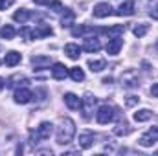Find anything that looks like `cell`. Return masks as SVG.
<instances>
[{"instance_id":"obj_5","label":"cell","mask_w":158,"mask_h":156,"mask_svg":"<svg viewBox=\"0 0 158 156\" xmlns=\"http://www.w3.org/2000/svg\"><path fill=\"white\" fill-rule=\"evenodd\" d=\"M156 142H158V127H151V129H149L145 134H142L140 140H138V143H140L142 147H153Z\"/></svg>"},{"instance_id":"obj_8","label":"cell","mask_w":158,"mask_h":156,"mask_svg":"<svg viewBox=\"0 0 158 156\" xmlns=\"http://www.w3.org/2000/svg\"><path fill=\"white\" fill-rule=\"evenodd\" d=\"M81 50H85V51H88V53H96V51L101 50V42H99V39H96V37H86L85 42H83V48H81Z\"/></svg>"},{"instance_id":"obj_3","label":"cell","mask_w":158,"mask_h":156,"mask_svg":"<svg viewBox=\"0 0 158 156\" xmlns=\"http://www.w3.org/2000/svg\"><path fill=\"white\" fill-rule=\"evenodd\" d=\"M114 117H116V110H114L112 107H109V105H101V107L98 109V112H96V119H98V123H101V125L110 123Z\"/></svg>"},{"instance_id":"obj_24","label":"cell","mask_w":158,"mask_h":156,"mask_svg":"<svg viewBox=\"0 0 158 156\" xmlns=\"http://www.w3.org/2000/svg\"><path fill=\"white\" fill-rule=\"evenodd\" d=\"M88 68L92 72H101L103 68H107V63L103 59H88Z\"/></svg>"},{"instance_id":"obj_19","label":"cell","mask_w":158,"mask_h":156,"mask_svg":"<svg viewBox=\"0 0 158 156\" xmlns=\"http://www.w3.org/2000/svg\"><path fill=\"white\" fill-rule=\"evenodd\" d=\"M74 20H76V13H74L72 9H66V7H64L63 17H61V26H63V28H70V26L74 24Z\"/></svg>"},{"instance_id":"obj_2","label":"cell","mask_w":158,"mask_h":156,"mask_svg":"<svg viewBox=\"0 0 158 156\" xmlns=\"http://www.w3.org/2000/svg\"><path fill=\"white\" fill-rule=\"evenodd\" d=\"M119 81H121V86H123V88H129V90L140 86V77H138V72H136V70H127V72H123L121 77H119Z\"/></svg>"},{"instance_id":"obj_18","label":"cell","mask_w":158,"mask_h":156,"mask_svg":"<svg viewBox=\"0 0 158 156\" xmlns=\"http://www.w3.org/2000/svg\"><path fill=\"white\" fill-rule=\"evenodd\" d=\"M116 13L121 15V17H131V15H134V0H127V2H123Z\"/></svg>"},{"instance_id":"obj_10","label":"cell","mask_w":158,"mask_h":156,"mask_svg":"<svg viewBox=\"0 0 158 156\" xmlns=\"http://www.w3.org/2000/svg\"><path fill=\"white\" fill-rule=\"evenodd\" d=\"M53 33L52 26L48 24H39L35 30H31V39H42V37H50Z\"/></svg>"},{"instance_id":"obj_7","label":"cell","mask_w":158,"mask_h":156,"mask_svg":"<svg viewBox=\"0 0 158 156\" xmlns=\"http://www.w3.org/2000/svg\"><path fill=\"white\" fill-rule=\"evenodd\" d=\"M13 97H15V103L26 105V103H30V101L33 99V94H31L28 88L22 86V88H17V90H15V96H13Z\"/></svg>"},{"instance_id":"obj_14","label":"cell","mask_w":158,"mask_h":156,"mask_svg":"<svg viewBox=\"0 0 158 156\" xmlns=\"http://www.w3.org/2000/svg\"><path fill=\"white\" fill-rule=\"evenodd\" d=\"M52 132H53V125L50 121H42L39 127H37V134H39L40 140H48L52 136Z\"/></svg>"},{"instance_id":"obj_4","label":"cell","mask_w":158,"mask_h":156,"mask_svg":"<svg viewBox=\"0 0 158 156\" xmlns=\"http://www.w3.org/2000/svg\"><path fill=\"white\" fill-rule=\"evenodd\" d=\"M98 103V97L92 96V94H85V97L81 99V109H83V117L85 119H90L92 112H94V107Z\"/></svg>"},{"instance_id":"obj_11","label":"cell","mask_w":158,"mask_h":156,"mask_svg":"<svg viewBox=\"0 0 158 156\" xmlns=\"http://www.w3.org/2000/svg\"><path fill=\"white\" fill-rule=\"evenodd\" d=\"M121 46H123V39L121 37H112V39L107 42V53L109 55H118Z\"/></svg>"},{"instance_id":"obj_6","label":"cell","mask_w":158,"mask_h":156,"mask_svg":"<svg viewBox=\"0 0 158 156\" xmlns=\"http://www.w3.org/2000/svg\"><path fill=\"white\" fill-rule=\"evenodd\" d=\"M92 13H94V17H98V18H105V17L114 15L116 11L112 9V6H110L109 2H99V4H96V6H94Z\"/></svg>"},{"instance_id":"obj_34","label":"cell","mask_w":158,"mask_h":156,"mask_svg":"<svg viewBox=\"0 0 158 156\" xmlns=\"http://www.w3.org/2000/svg\"><path fill=\"white\" fill-rule=\"evenodd\" d=\"M151 96H153V97H158V83L151 86Z\"/></svg>"},{"instance_id":"obj_35","label":"cell","mask_w":158,"mask_h":156,"mask_svg":"<svg viewBox=\"0 0 158 156\" xmlns=\"http://www.w3.org/2000/svg\"><path fill=\"white\" fill-rule=\"evenodd\" d=\"M35 4H40V6H46V4H50V0H33Z\"/></svg>"},{"instance_id":"obj_38","label":"cell","mask_w":158,"mask_h":156,"mask_svg":"<svg viewBox=\"0 0 158 156\" xmlns=\"http://www.w3.org/2000/svg\"><path fill=\"white\" fill-rule=\"evenodd\" d=\"M156 50H158V42H156Z\"/></svg>"},{"instance_id":"obj_30","label":"cell","mask_w":158,"mask_h":156,"mask_svg":"<svg viewBox=\"0 0 158 156\" xmlns=\"http://www.w3.org/2000/svg\"><path fill=\"white\" fill-rule=\"evenodd\" d=\"M48 6H50V9H53L55 13H61V11H64V7H63V4H61L59 0H55V2H50Z\"/></svg>"},{"instance_id":"obj_20","label":"cell","mask_w":158,"mask_h":156,"mask_svg":"<svg viewBox=\"0 0 158 156\" xmlns=\"http://www.w3.org/2000/svg\"><path fill=\"white\" fill-rule=\"evenodd\" d=\"M96 31H99V30H94V28L85 26V24H79V26H76V28H72V35H74V37H85V35L96 33Z\"/></svg>"},{"instance_id":"obj_28","label":"cell","mask_w":158,"mask_h":156,"mask_svg":"<svg viewBox=\"0 0 158 156\" xmlns=\"http://www.w3.org/2000/svg\"><path fill=\"white\" fill-rule=\"evenodd\" d=\"M147 31H149V26H147V24H136V26L132 28V33H134L136 37H143Z\"/></svg>"},{"instance_id":"obj_23","label":"cell","mask_w":158,"mask_h":156,"mask_svg":"<svg viewBox=\"0 0 158 156\" xmlns=\"http://www.w3.org/2000/svg\"><path fill=\"white\" fill-rule=\"evenodd\" d=\"M64 53L70 57V59H79V55H81V48H79L77 44H74V42H70V44H66L64 46Z\"/></svg>"},{"instance_id":"obj_21","label":"cell","mask_w":158,"mask_h":156,"mask_svg":"<svg viewBox=\"0 0 158 156\" xmlns=\"http://www.w3.org/2000/svg\"><path fill=\"white\" fill-rule=\"evenodd\" d=\"M20 59H22V55H20L19 51H7V53H6V59H4V64H7V66H17V64L20 63Z\"/></svg>"},{"instance_id":"obj_29","label":"cell","mask_w":158,"mask_h":156,"mask_svg":"<svg viewBox=\"0 0 158 156\" xmlns=\"http://www.w3.org/2000/svg\"><path fill=\"white\" fill-rule=\"evenodd\" d=\"M129 132H131V127H129L125 121H123V123H119L118 127L114 129V134H116V136H127Z\"/></svg>"},{"instance_id":"obj_1","label":"cell","mask_w":158,"mask_h":156,"mask_svg":"<svg viewBox=\"0 0 158 156\" xmlns=\"http://www.w3.org/2000/svg\"><path fill=\"white\" fill-rule=\"evenodd\" d=\"M76 136V123L70 117H63L59 127H57V143L59 145H68Z\"/></svg>"},{"instance_id":"obj_27","label":"cell","mask_w":158,"mask_h":156,"mask_svg":"<svg viewBox=\"0 0 158 156\" xmlns=\"http://www.w3.org/2000/svg\"><path fill=\"white\" fill-rule=\"evenodd\" d=\"M68 76L74 79V81H77V83H79V81H83V79H85V72H83L79 66H74V68H70V70H68Z\"/></svg>"},{"instance_id":"obj_22","label":"cell","mask_w":158,"mask_h":156,"mask_svg":"<svg viewBox=\"0 0 158 156\" xmlns=\"http://www.w3.org/2000/svg\"><path fill=\"white\" fill-rule=\"evenodd\" d=\"M123 31H125V26H123V24L112 26V28H105V30H99V33H107L110 39H112V37H121Z\"/></svg>"},{"instance_id":"obj_31","label":"cell","mask_w":158,"mask_h":156,"mask_svg":"<svg viewBox=\"0 0 158 156\" xmlns=\"http://www.w3.org/2000/svg\"><path fill=\"white\" fill-rule=\"evenodd\" d=\"M136 103H140V97L138 96H127V99H125V105L127 107H134Z\"/></svg>"},{"instance_id":"obj_37","label":"cell","mask_w":158,"mask_h":156,"mask_svg":"<svg viewBox=\"0 0 158 156\" xmlns=\"http://www.w3.org/2000/svg\"><path fill=\"white\" fill-rule=\"evenodd\" d=\"M103 83H105V84H110V83H112V77H105L103 79Z\"/></svg>"},{"instance_id":"obj_25","label":"cell","mask_w":158,"mask_h":156,"mask_svg":"<svg viewBox=\"0 0 158 156\" xmlns=\"http://www.w3.org/2000/svg\"><path fill=\"white\" fill-rule=\"evenodd\" d=\"M13 37H15V28H13V26L6 24V26H2V28H0V39L11 40Z\"/></svg>"},{"instance_id":"obj_36","label":"cell","mask_w":158,"mask_h":156,"mask_svg":"<svg viewBox=\"0 0 158 156\" xmlns=\"http://www.w3.org/2000/svg\"><path fill=\"white\" fill-rule=\"evenodd\" d=\"M4 86H6V81H4V79L0 77V92H2V90H4Z\"/></svg>"},{"instance_id":"obj_17","label":"cell","mask_w":158,"mask_h":156,"mask_svg":"<svg viewBox=\"0 0 158 156\" xmlns=\"http://www.w3.org/2000/svg\"><path fill=\"white\" fill-rule=\"evenodd\" d=\"M64 103H66V107H68L70 110H77V109H81V99H79L76 94H72V92L64 94Z\"/></svg>"},{"instance_id":"obj_15","label":"cell","mask_w":158,"mask_h":156,"mask_svg":"<svg viewBox=\"0 0 158 156\" xmlns=\"http://www.w3.org/2000/svg\"><path fill=\"white\" fill-rule=\"evenodd\" d=\"M37 17H39V15H35V13L28 11V9H19V11H15V15H13V18H15L17 22H20V24L28 22L30 18H37Z\"/></svg>"},{"instance_id":"obj_26","label":"cell","mask_w":158,"mask_h":156,"mask_svg":"<svg viewBox=\"0 0 158 156\" xmlns=\"http://www.w3.org/2000/svg\"><path fill=\"white\" fill-rule=\"evenodd\" d=\"M151 116H153V112H151L149 109H142V110L134 112V119H136L138 123H142V121H147V119H151Z\"/></svg>"},{"instance_id":"obj_12","label":"cell","mask_w":158,"mask_h":156,"mask_svg":"<svg viewBox=\"0 0 158 156\" xmlns=\"http://www.w3.org/2000/svg\"><path fill=\"white\" fill-rule=\"evenodd\" d=\"M77 143H79L81 149H90L92 143H94V132H90V130L81 132V134H79V142Z\"/></svg>"},{"instance_id":"obj_32","label":"cell","mask_w":158,"mask_h":156,"mask_svg":"<svg viewBox=\"0 0 158 156\" xmlns=\"http://www.w3.org/2000/svg\"><path fill=\"white\" fill-rule=\"evenodd\" d=\"M13 2H15V0H0V11H4V9H7L9 6H13Z\"/></svg>"},{"instance_id":"obj_9","label":"cell","mask_w":158,"mask_h":156,"mask_svg":"<svg viewBox=\"0 0 158 156\" xmlns=\"http://www.w3.org/2000/svg\"><path fill=\"white\" fill-rule=\"evenodd\" d=\"M30 81H28V77L24 76V74H15V76H11V77L7 79V86L9 88H20V86H26Z\"/></svg>"},{"instance_id":"obj_13","label":"cell","mask_w":158,"mask_h":156,"mask_svg":"<svg viewBox=\"0 0 158 156\" xmlns=\"http://www.w3.org/2000/svg\"><path fill=\"white\" fill-rule=\"evenodd\" d=\"M31 64H33V70H42L52 64V59L48 55H35L31 57Z\"/></svg>"},{"instance_id":"obj_16","label":"cell","mask_w":158,"mask_h":156,"mask_svg":"<svg viewBox=\"0 0 158 156\" xmlns=\"http://www.w3.org/2000/svg\"><path fill=\"white\" fill-rule=\"evenodd\" d=\"M68 76V70H66V66L64 64H61V63H55L53 66H52V77L57 79V81H63V79Z\"/></svg>"},{"instance_id":"obj_33","label":"cell","mask_w":158,"mask_h":156,"mask_svg":"<svg viewBox=\"0 0 158 156\" xmlns=\"http://www.w3.org/2000/svg\"><path fill=\"white\" fill-rule=\"evenodd\" d=\"M151 17H153L155 20H158V4H155V6L151 7Z\"/></svg>"}]
</instances>
